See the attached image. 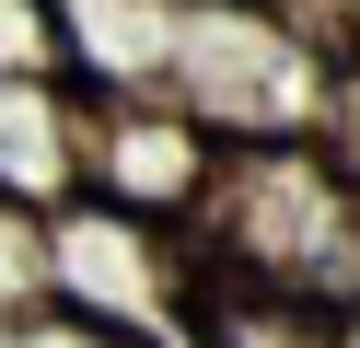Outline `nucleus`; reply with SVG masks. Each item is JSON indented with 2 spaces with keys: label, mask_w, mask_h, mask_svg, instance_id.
Returning a JSON list of instances; mask_svg holds the SVG:
<instances>
[{
  "label": "nucleus",
  "mask_w": 360,
  "mask_h": 348,
  "mask_svg": "<svg viewBox=\"0 0 360 348\" xmlns=\"http://www.w3.org/2000/svg\"><path fill=\"white\" fill-rule=\"evenodd\" d=\"M198 267L233 290H279L314 314L360 325V186L326 139H267L233 151L210 221H198Z\"/></svg>",
  "instance_id": "1"
},
{
  "label": "nucleus",
  "mask_w": 360,
  "mask_h": 348,
  "mask_svg": "<svg viewBox=\"0 0 360 348\" xmlns=\"http://www.w3.org/2000/svg\"><path fill=\"white\" fill-rule=\"evenodd\" d=\"M198 302H210L198 232L128 221V209H105V198H70L47 221V314L117 325V337H151V348H186Z\"/></svg>",
  "instance_id": "2"
},
{
  "label": "nucleus",
  "mask_w": 360,
  "mask_h": 348,
  "mask_svg": "<svg viewBox=\"0 0 360 348\" xmlns=\"http://www.w3.org/2000/svg\"><path fill=\"white\" fill-rule=\"evenodd\" d=\"M233 174V139L186 105V93H140V105H94V186L82 198L128 209V221H163V232H198Z\"/></svg>",
  "instance_id": "3"
},
{
  "label": "nucleus",
  "mask_w": 360,
  "mask_h": 348,
  "mask_svg": "<svg viewBox=\"0 0 360 348\" xmlns=\"http://www.w3.org/2000/svg\"><path fill=\"white\" fill-rule=\"evenodd\" d=\"M94 186V105L70 82H0V209H58Z\"/></svg>",
  "instance_id": "4"
},
{
  "label": "nucleus",
  "mask_w": 360,
  "mask_h": 348,
  "mask_svg": "<svg viewBox=\"0 0 360 348\" xmlns=\"http://www.w3.org/2000/svg\"><path fill=\"white\" fill-rule=\"evenodd\" d=\"M0 82H70V23H58V0H0Z\"/></svg>",
  "instance_id": "5"
},
{
  "label": "nucleus",
  "mask_w": 360,
  "mask_h": 348,
  "mask_svg": "<svg viewBox=\"0 0 360 348\" xmlns=\"http://www.w3.org/2000/svg\"><path fill=\"white\" fill-rule=\"evenodd\" d=\"M0 348H151V337H117V325H82V314H24V325H0Z\"/></svg>",
  "instance_id": "6"
},
{
  "label": "nucleus",
  "mask_w": 360,
  "mask_h": 348,
  "mask_svg": "<svg viewBox=\"0 0 360 348\" xmlns=\"http://www.w3.org/2000/svg\"><path fill=\"white\" fill-rule=\"evenodd\" d=\"M326 151L349 162V186H360V70H349V82H337V128H326Z\"/></svg>",
  "instance_id": "7"
}]
</instances>
